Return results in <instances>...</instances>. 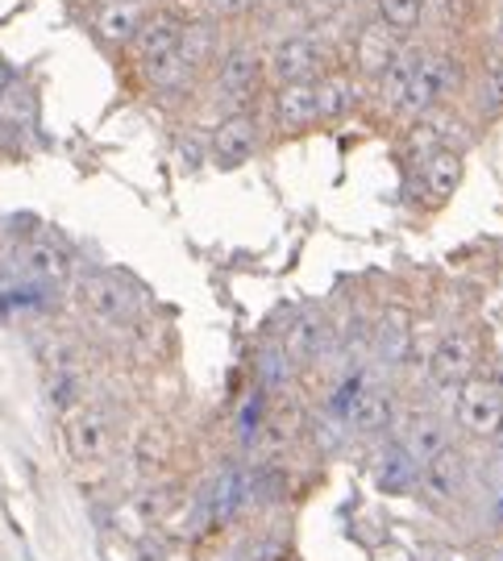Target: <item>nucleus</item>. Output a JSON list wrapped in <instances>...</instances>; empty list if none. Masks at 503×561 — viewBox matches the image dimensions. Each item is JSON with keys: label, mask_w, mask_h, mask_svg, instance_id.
I'll return each mask as SVG.
<instances>
[{"label": "nucleus", "mask_w": 503, "mask_h": 561, "mask_svg": "<svg viewBox=\"0 0 503 561\" xmlns=\"http://www.w3.org/2000/svg\"><path fill=\"white\" fill-rule=\"evenodd\" d=\"M449 400H454V421H458V428H462L466 437H475V442H495L503 433V396L483 379V375H475V379H466L462 387H454Z\"/></svg>", "instance_id": "nucleus-1"}, {"label": "nucleus", "mask_w": 503, "mask_h": 561, "mask_svg": "<svg viewBox=\"0 0 503 561\" xmlns=\"http://www.w3.org/2000/svg\"><path fill=\"white\" fill-rule=\"evenodd\" d=\"M338 412H342L350 433L375 437V433H387L391 421H396V396L379 382L350 379L342 387V396H338Z\"/></svg>", "instance_id": "nucleus-2"}, {"label": "nucleus", "mask_w": 503, "mask_h": 561, "mask_svg": "<svg viewBox=\"0 0 503 561\" xmlns=\"http://www.w3.org/2000/svg\"><path fill=\"white\" fill-rule=\"evenodd\" d=\"M462 83V62L449 59V55H421L412 83H408V96L403 108L408 117H424V113H437V104H445L454 96V88Z\"/></svg>", "instance_id": "nucleus-3"}, {"label": "nucleus", "mask_w": 503, "mask_h": 561, "mask_svg": "<svg viewBox=\"0 0 503 561\" xmlns=\"http://www.w3.org/2000/svg\"><path fill=\"white\" fill-rule=\"evenodd\" d=\"M479 362H483V345L475 333H449L433 345V354H428V382L433 387H442V391H454V387H462L466 379H475L479 375Z\"/></svg>", "instance_id": "nucleus-4"}, {"label": "nucleus", "mask_w": 503, "mask_h": 561, "mask_svg": "<svg viewBox=\"0 0 503 561\" xmlns=\"http://www.w3.org/2000/svg\"><path fill=\"white\" fill-rule=\"evenodd\" d=\"M266 71L275 76V83H317L321 76H329V62H324V46L308 34H291L271 46L266 55Z\"/></svg>", "instance_id": "nucleus-5"}, {"label": "nucleus", "mask_w": 503, "mask_h": 561, "mask_svg": "<svg viewBox=\"0 0 503 561\" xmlns=\"http://www.w3.org/2000/svg\"><path fill=\"white\" fill-rule=\"evenodd\" d=\"M62 442H67V454L80 461V466H92V461L108 458V445H113V433H108V416L92 403H80L62 416Z\"/></svg>", "instance_id": "nucleus-6"}, {"label": "nucleus", "mask_w": 503, "mask_h": 561, "mask_svg": "<svg viewBox=\"0 0 503 561\" xmlns=\"http://www.w3.org/2000/svg\"><path fill=\"white\" fill-rule=\"evenodd\" d=\"M421 500L428 507H454V503L462 500L466 491V458L458 445H449L445 454H437L433 461H424L421 466Z\"/></svg>", "instance_id": "nucleus-7"}, {"label": "nucleus", "mask_w": 503, "mask_h": 561, "mask_svg": "<svg viewBox=\"0 0 503 561\" xmlns=\"http://www.w3.org/2000/svg\"><path fill=\"white\" fill-rule=\"evenodd\" d=\"M400 34L387 25V21H366L363 30H358V38H354V67H358V76L366 80H379L387 76V67L400 59Z\"/></svg>", "instance_id": "nucleus-8"}, {"label": "nucleus", "mask_w": 503, "mask_h": 561, "mask_svg": "<svg viewBox=\"0 0 503 561\" xmlns=\"http://www.w3.org/2000/svg\"><path fill=\"white\" fill-rule=\"evenodd\" d=\"M80 304L92 321H104V324L129 321V312H134V300H129L125 283L117 275H104V271L80 279Z\"/></svg>", "instance_id": "nucleus-9"}, {"label": "nucleus", "mask_w": 503, "mask_h": 561, "mask_svg": "<svg viewBox=\"0 0 503 561\" xmlns=\"http://www.w3.org/2000/svg\"><path fill=\"white\" fill-rule=\"evenodd\" d=\"M254 150H259V121L250 113L225 117L208 138V154L217 167H242V162L254 159Z\"/></svg>", "instance_id": "nucleus-10"}, {"label": "nucleus", "mask_w": 503, "mask_h": 561, "mask_svg": "<svg viewBox=\"0 0 503 561\" xmlns=\"http://www.w3.org/2000/svg\"><path fill=\"white\" fill-rule=\"evenodd\" d=\"M259 80H262V59L254 50H245V46L229 50L221 59V67H217V92L238 104L250 101L259 92Z\"/></svg>", "instance_id": "nucleus-11"}, {"label": "nucleus", "mask_w": 503, "mask_h": 561, "mask_svg": "<svg viewBox=\"0 0 503 561\" xmlns=\"http://www.w3.org/2000/svg\"><path fill=\"white\" fill-rule=\"evenodd\" d=\"M400 445L416 458V466H424V461H433L437 454H445V449L454 445V433H449V424H445L442 416L421 412V416H412V421L403 424Z\"/></svg>", "instance_id": "nucleus-12"}, {"label": "nucleus", "mask_w": 503, "mask_h": 561, "mask_svg": "<svg viewBox=\"0 0 503 561\" xmlns=\"http://www.w3.org/2000/svg\"><path fill=\"white\" fill-rule=\"evenodd\" d=\"M275 121L279 129H308L312 121H321L317 108V83H283L275 92Z\"/></svg>", "instance_id": "nucleus-13"}, {"label": "nucleus", "mask_w": 503, "mask_h": 561, "mask_svg": "<svg viewBox=\"0 0 503 561\" xmlns=\"http://www.w3.org/2000/svg\"><path fill=\"white\" fill-rule=\"evenodd\" d=\"M462 183V154L458 150H437L421 162V187L428 204H445Z\"/></svg>", "instance_id": "nucleus-14"}, {"label": "nucleus", "mask_w": 503, "mask_h": 561, "mask_svg": "<svg viewBox=\"0 0 503 561\" xmlns=\"http://www.w3.org/2000/svg\"><path fill=\"white\" fill-rule=\"evenodd\" d=\"M146 25V9L141 0H104L96 9V30H101L104 42L122 46V42H134Z\"/></svg>", "instance_id": "nucleus-15"}, {"label": "nucleus", "mask_w": 503, "mask_h": 561, "mask_svg": "<svg viewBox=\"0 0 503 561\" xmlns=\"http://www.w3.org/2000/svg\"><path fill=\"white\" fill-rule=\"evenodd\" d=\"M250 486H254V479H250L245 470H221V474L213 479V486H208V495H204L208 516H213L217 524L229 520L238 507L250 503Z\"/></svg>", "instance_id": "nucleus-16"}, {"label": "nucleus", "mask_w": 503, "mask_h": 561, "mask_svg": "<svg viewBox=\"0 0 503 561\" xmlns=\"http://www.w3.org/2000/svg\"><path fill=\"white\" fill-rule=\"evenodd\" d=\"M358 104H363V88H358L354 76H338V71H329V76L317 80V108H321V121L350 117Z\"/></svg>", "instance_id": "nucleus-17"}, {"label": "nucleus", "mask_w": 503, "mask_h": 561, "mask_svg": "<svg viewBox=\"0 0 503 561\" xmlns=\"http://www.w3.org/2000/svg\"><path fill=\"white\" fill-rule=\"evenodd\" d=\"M21 266L42 283H59L67 279V271H71V259H67V250L55 245V241L46 238H34L25 250H21Z\"/></svg>", "instance_id": "nucleus-18"}, {"label": "nucleus", "mask_w": 503, "mask_h": 561, "mask_svg": "<svg viewBox=\"0 0 503 561\" xmlns=\"http://www.w3.org/2000/svg\"><path fill=\"white\" fill-rule=\"evenodd\" d=\"M324 341H329V324H324V317H317V312H304V317H296V321L287 324V333H283V350L291 354V358H317L324 350Z\"/></svg>", "instance_id": "nucleus-19"}, {"label": "nucleus", "mask_w": 503, "mask_h": 561, "mask_svg": "<svg viewBox=\"0 0 503 561\" xmlns=\"http://www.w3.org/2000/svg\"><path fill=\"white\" fill-rule=\"evenodd\" d=\"M183 42V25L175 18H167V13H159V18H146V25H141V34L134 38V50H138V59H159V55H171V50H180Z\"/></svg>", "instance_id": "nucleus-20"}, {"label": "nucleus", "mask_w": 503, "mask_h": 561, "mask_svg": "<svg viewBox=\"0 0 503 561\" xmlns=\"http://www.w3.org/2000/svg\"><path fill=\"white\" fill-rule=\"evenodd\" d=\"M192 71H196V62L183 55V46L180 50H171V55H159V59L141 62L146 83H150V88H159V92H175V88H183V83L192 80Z\"/></svg>", "instance_id": "nucleus-21"}, {"label": "nucleus", "mask_w": 503, "mask_h": 561, "mask_svg": "<svg viewBox=\"0 0 503 561\" xmlns=\"http://www.w3.org/2000/svg\"><path fill=\"white\" fill-rule=\"evenodd\" d=\"M421 482V466L416 458L403 449V445H391L379 461V486L387 495H403V491H412Z\"/></svg>", "instance_id": "nucleus-22"}, {"label": "nucleus", "mask_w": 503, "mask_h": 561, "mask_svg": "<svg viewBox=\"0 0 503 561\" xmlns=\"http://www.w3.org/2000/svg\"><path fill=\"white\" fill-rule=\"evenodd\" d=\"M171 458V437L162 424H141L138 437H134V466L141 474H155L162 461Z\"/></svg>", "instance_id": "nucleus-23"}, {"label": "nucleus", "mask_w": 503, "mask_h": 561, "mask_svg": "<svg viewBox=\"0 0 503 561\" xmlns=\"http://www.w3.org/2000/svg\"><path fill=\"white\" fill-rule=\"evenodd\" d=\"M416 55H400V59L387 67V76H379V101L387 108H403V96H408V83H412V71H416Z\"/></svg>", "instance_id": "nucleus-24"}, {"label": "nucleus", "mask_w": 503, "mask_h": 561, "mask_svg": "<svg viewBox=\"0 0 503 561\" xmlns=\"http://www.w3.org/2000/svg\"><path fill=\"white\" fill-rule=\"evenodd\" d=\"M428 18V0H379V21H387L396 34H412Z\"/></svg>", "instance_id": "nucleus-25"}, {"label": "nucleus", "mask_w": 503, "mask_h": 561, "mask_svg": "<svg viewBox=\"0 0 503 561\" xmlns=\"http://www.w3.org/2000/svg\"><path fill=\"white\" fill-rule=\"evenodd\" d=\"M475 104H479V113H483V117H500L503 113V59L491 62L483 76H479Z\"/></svg>", "instance_id": "nucleus-26"}, {"label": "nucleus", "mask_w": 503, "mask_h": 561, "mask_svg": "<svg viewBox=\"0 0 503 561\" xmlns=\"http://www.w3.org/2000/svg\"><path fill=\"white\" fill-rule=\"evenodd\" d=\"M408 345H412V337H408V329L403 324H382L379 329V354L382 362H403L408 358Z\"/></svg>", "instance_id": "nucleus-27"}, {"label": "nucleus", "mask_w": 503, "mask_h": 561, "mask_svg": "<svg viewBox=\"0 0 503 561\" xmlns=\"http://www.w3.org/2000/svg\"><path fill=\"white\" fill-rule=\"evenodd\" d=\"M204 4H208L213 18H242V13H250L259 0H204Z\"/></svg>", "instance_id": "nucleus-28"}, {"label": "nucleus", "mask_w": 503, "mask_h": 561, "mask_svg": "<svg viewBox=\"0 0 503 561\" xmlns=\"http://www.w3.org/2000/svg\"><path fill=\"white\" fill-rule=\"evenodd\" d=\"M428 9H437L442 21H458L466 13V0H428Z\"/></svg>", "instance_id": "nucleus-29"}, {"label": "nucleus", "mask_w": 503, "mask_h": 561, "mask_svg": "<svg viewBox=\"0 0 503 561\" xmlns=\"http://www.w3.org/2000/svg\"><path fill=\"white\" fill-rule=\"evenodd\" d=\"M483 379L491 382V387H495V391H500V396H503V354H495V358L487 362Z\"/></svg>", "instance_id": "nucleus-30"}, {"label": "nucleus", "mask_w": 503, "mask_h": 561, "mask_svg": "<svg viewBox=\"0 0 503 561\" xmlns=\"http://www.w3.org/2000/svg\"><path fill=\"white\" fill-rule=\"evenodd\" d=\"M491 445H495V461H500V470H503V433H500V437H495Z\"/></svg>", "instance_id": "nucleus-31"}, {"label": "nucleus", "mask_w": 503, "mask_h": 561, "mask_svg": "<svg viewBox=\"0 0 503 561\" xmlns=\"http://www.w3.org/2000/svg\"><path fill=\"white\" fill-rule=\"evenodd\" d=\"M4 83H9V71H4V67H0V88H4Z\"/></svg>", "instance_id": "nucleus-32"}]
</instances>
